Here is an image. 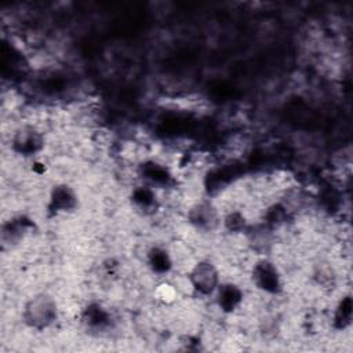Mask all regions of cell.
<instances>
[{
  "instance_id": "2",
  "label": "cell",
  "mask_w": 353,
  "mask_h": 353,
  "mask_svg": "<svg viewBox=\"0 0 353 353\" xmlns=\"http://www.w3.org/2000/svg\"><path fill=\"white\" fill-rule=\"evenodd\" d=\"M190 287L200 295H211L219 287V272L210 261H199L188 276Z\"/></svg>"
},
{
  "instance_id": "5",
  "label": "cell",
  "mask_w": 353,
  "mask_h": 353,
  "mask_svg": "<svg viewBox=\"0 0 353 353\" xmlns=\"http://www.w3.org/2000/svg\"><path fill=\"white\" fill-rule=\"evenodd\" d=\"M190 221L197 228L212 229L218 223V214L216 210L210 203H200L192 207L190 210Z\"/></svg>"
},
{
  "instance_id": "6",
  "label": "cell",
  "mask_w": 353,
  "mask_h": 353,
  "mask_svg": "<svg viewBox=\"0 0 353 353\" xmlns=\"http://www.w3.org/2000/svg\"><path fill=\"white\" fill-rule=\"evenodd\" d=\"M77 203V196L69 188L68 185H59L54 188L51 193V205L54 211L61 212V211H69L72 210Z\"/></svg>"
},
{
  "instance_id": "3",
  "label": "cell",
  "mask_w": 353,
  "mask_h": 353,
  "mask_svg": "<svg viewBox=\"0 0 353 353\" xmlns=\"http://www.w3.org/2000/svg\"><path fill=\"white\" fill-rule=\"evenodd\" d=\"M252 279L263 291L276 292L280 288V274L277 268L269 261H261L254 266Z\"/></svg>"
},
{
  "instance_id": "1",
  "label": "cell",
  "mask_w": 353,
  "mask_h": 353,
  "mask_svg": "<svg viewBox=\"0 0 353 353\" xmlns=\"http://www.w3.org/2000/svg\"><path fill=\"white\" fill-rule=\"evenodd\" d=\"M58 317L57 301L47 292L34 294L23 306L22 319L34 330H44L52 325Z\"/></svg>"
},
{
  "instance_id": "7",
  "label": "cell",
  "mask_w": 353,
  "mask_h": 353,
  "mask_svg": "<svg viewBox=\"0 0 353 353\" xmlns=\"http://www.w3.org/2000/svg\"><path fill=\"white\" fill-rule=\"evenodd\" d=\"M215 292L218 294L219 306H222L225 310H233L243 298L241 291L233 284H219Z\"/></svg>"
},
{
  "instance_id": "4",
  "label": "cell",
  "mask_w": 353,
  "mask_h": 353,
  "mask_svg": "<svg viewBox=\"0 0 353 353\" xmlns=\"http://www.w3.org/2000/svg\"><path fill=\"white\" fill-rule=\"evenodd\" d=\"M12 143H14V149L18 150L19 153L33 154L41 148L43 141H41V137H40V134L36 128L29 127V125H23L15 132Z\"/></svg>"
}]
</instances>
